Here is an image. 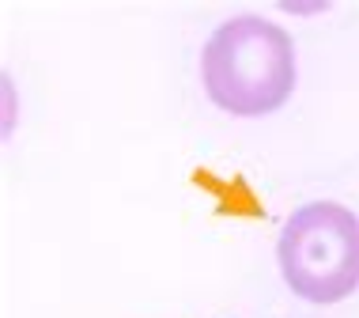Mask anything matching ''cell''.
I'll list each match as a JSON object with an SVG mask.
<instances>
[{
  "mask_svg": "<svg viewBox=\"0 0 359 318\" xmlns=\"http://www.w3.org/2000/svg\"><path fill=\"white\" fill-rule=\"evenodd\" d=\"M201 84L231 118L276 114L295 91V42L273 19H227L205 42Z\"/></svg>",
  "mask_w": 359,
  "mask_h": 318,
  "instance_id": "6da1fadb",
  "label": "cell"
},
{
  "mask_svg": "<svg viewBox=\"0 0 359 318\" xmlns=\"http://www.w3.org/2000/svg\"><path fill=\"white\" fill-rule=\"evenodd\" d=\"M276 258L299 300L341 303L359 288V216L337 201H310L284 220Z\"/></svg>",
  "mask_w": 359,
  "mask_h": 318,
  "instance_id": "7a4b0ae2",
  "label": "cell"
}]
</instances>
